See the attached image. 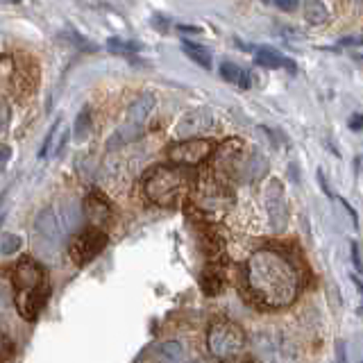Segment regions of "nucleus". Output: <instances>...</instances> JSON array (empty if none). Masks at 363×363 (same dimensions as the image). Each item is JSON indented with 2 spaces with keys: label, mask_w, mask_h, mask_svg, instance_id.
I'll return each mask as SVG.
<instances>
[{
  "label": "nucleus",
  "mask_w": 363,
  "mask_h": 363,
  "mask_svg": "<svg viewBox=\"0 0 363 363\" xmlns=\"http://www.w3.org/2000/svg\"><path fill=\"white\" fill-rule=\"evenodd\" d=\"M245 284L259 304L268 309H284L298 300L304 277L298 261L289 252L279 247H261L247 259Z\"/></svg>",
  "instance_id": "obj_1"
},
{
  "label": "nucleus",
  "mask_w": 363,
  "mask_h": 363,
  "mask_svg": "<svg viewBox=\"0 0 363 363\" xmlns=\"http://www.w3.org/2000/svg\"><path fill=\"white\" fill-rule=\"evenodd\" d=\"M60 123H62V118H57L55 125L50 128V132H48V136L43 139V145H41V150H39V157H41V159H43V157H48V152L52 150V143H55V139H57V134H60Z\"/></svg>",
  "instance_id": "obj_25"
},
{
  "label": "nucleus",
  "mask_w": 363,
  "mask_h": 363,
  "mask_svg": "<svg viewBox=\"0 0 363 363\" xmlns=\"http://www.w3.org/2000/svg\"><path fill=\"white\" fill-rule=\"evenodd\" d=\"M266 159L261 157L259 152H255V155H250L245 162H243V166H241V177L238 179H247V182H255V179H259L261 175L266 173Z\"/></svg>",
  "instance_id": "obj_18"
},
{
  "label": "nucleus",
  "mask_w": 363,
  "mask_h": 363,
  "mask_svg": "<svg viewBox=\"0 0 363 363\" xmlns=\"http://www.w3.org/2000/svg\"><path fill=\"white\" fill-rule=\"evenodd\" d=\"M216 150L213 141L209 139H189V141H177L168 147V159L175 166L193 168L200 166L204 159H209Z\"/></svg>",
  "instance_id": "obj_12"
},
{
  "label": "nucleus",
  "mask_w": 363,
  "mask_h": 363,
  "mask_svg": "<svg viewBox=\"0 0 363 363\" xmlns=\"http://www.w3.org/2000/svg\"><path fill=\"white\" fill-rule=\"evenodd\" d=\"M350 250H352V264H354L357 272H363V264H361V255H359V245H357V243H352V245H350Z\"/></svg>",
  "instance_id": "obj_29"
},
{
  "label": "nucleus",
  "mask_w": 363,
  "mask_h": 363,
  "mask_svg": "<svg viewBox=\"0 0 363 363\" xmlns=\"http://www.w3.org/2000/svg\"><path fill=\"white\" fill-rule=\"evenodd\" d=\"M255 354L259 363H298V352L291 338L275 329L255 336Z\"/></svg>",
  "instance_id": "obj_8"
},
{
  "label": "nucleus",
  "mask_w": 363,
  "mask_h": 363,
  "mask_svg": "<svg viewBox=\"0 0 363 363\" xmlns=\"http://www.w3.org/2000/svg\"><path fill=\"white\" fill-rule=\"evenodd\" d=\"M9 123H11V109L5 100H0V136L9 130Z\"/></svg>",
  "instance_id": "obj_26"
},
{
  "label": "nucleus",
  "mask_w": 363,
  "mask_h": 363,
  "mask_svg": "<svg viewBox=\"0 0 363 363\" xmlns=\"http://www.w3.org/2000/svg\"><path fill=\"white\" fill-rule=\"evenodd\" d=\"M255 62L264 68H289V71H295V64L289 57H284L281 52L270 50V48H259L255 55Z\"/></svg>",
  "instance_id": "obj_15"
},
{
  "label": "nucleus",
  "mask_w": 363,
  "mask_h": 363,
  "mask_svg": "<svg viewBox=\"0 0 363 363\" xmlns=\"http://www.w3.org/2000/svg\"><path fill=\"white\" fill-rule=\"evenodd\" d=\"M213 128V113L207 107L186 111L184 116L179 118L175 125V134L179 141H189V139H200L204 132H209Z\"/></svg>",
  "instance_id": "obj_13"
},
{
  "label": "nucleus",
  "mask_w": 363,
  "mask_h": 363,
  "mask_svg": "<svg viewBox=\"0 0 363 363\" xmlns=\"http://www.w3.org/2000/svg\"><path fill=\"white\" fill-rule=\"evenodd\" d=\"M105 247H107V234L102 230H96V227H89V230H82L71 238V243H68V255H71L75 266H86Z\"/></svg>",
  "instance_id": "obj_9"
},
{
  "label": "nucleus",
  "mask_w": 363,
  "mask_h": 363,
  "mask_svg": "<svg viewBox=\"0 0 363 363\" xmlns=\"http://www.w3.org/2000/svg\"><path fill=\"white\" fill-rule=\"evenodd\" d=\"M241 166H243V141L241 139L223 141L211 155V173L218 184L230 186L232 179L241 177Z\"/></svg>",
  "instance_id": "obj_7"
},
{
  "label": "nucleus",
  "mask_w": 363,
  "mask_h": 363,
  "mask_svg": "<svg viewBox=\"0 0 363 363\" xmlns=\"http://www.w3.org/2000/svg\"><path fill=\"white\" fill-rule=\"evenodd\" d=\"M66 141H68V130H60V134H57V141L52 143V155L55 157H60L62 155V150L66 147Z\"/></svg>",
  "instance_id": "obj_27"
},
{
  "label": "nucleus",
  "mask_w": 363,
  "mask_h": 363,
  "mask_svg": "<svg viewBox=\"0 0 363 363\" xmlns=\"http://www.w3.org/2000/svg\"><path fill=\"white\" fill-rule=\"evenodd\" d=\"M196 186V173L184 166H155L143 177V193L157 207H177Z\"/></svg>",
  "instance_id": "obj_3"
},
{
  "label": "nucleus",
  "mask_w": 363,
  "mask_h": 363,
  "mask_svg": "<svg viewBox=\"0 0 363 363\" xmlns=\"http://www.w3.org/2000/svg\"><path fill=\"white\" fill-rule=\"evenodd\" d=\"M340 43H345V45H363V37H345Z\"/></svg>",
  "instance_id": "obj_33"
},
{
  "label": "nucleus",
  "mask_w": 363,
  "mask_h": 363,
  "mask_svg": "<svg viewBox=\"0 0 363 363\" xmlns=\"http://www.w3.org/2000/svg\"><path fill=\"white\" fill-rule=\"evenodd\" d=\"M107 48L113 52V55H134V52H139L141 50V43H136V41H130V39H121V37H111L107 41Z\"/></svg>",
  "instance_id": "obj_23"
},
{
  "label": "nucleus",
  "mask_w": 363,
  "mask_h": 363,
  "mask_svg": "<svg viewBox=\"0 0 363 363\" xmlns=\"http://www.w3.org/2000/svg\"><path fill=\"white\" fill-rule=\"evenodd\" d=\"M340 204H343V207H345V211L350 213V218H352V225L357 227V225H359V216H357V211L352 209V207H350V202H347V200H343V198H340Z\"/></svg>",
  "instance_id": "obj_30"
},
{
  "label": "nucleus",
  "mask_w": 363,
  "mask_h": 363,
  "mask_svg": "<svg viewBox=\"0 0 363 363\" xmlns=\"http://www.w3.org/2000/svg\"><path fill=\"white\" fill-rule=\"evenodd\" d=\"M91 130H94V116H91V107H82L77 113V118L73 123V136L77 143H82L89 139Z\"/></svg>",
  "instance_id": "obj_19"
},
{
  "label": "nucleus",
  "mask_w": 363,
  "mask_h": 363,
  "mask_svg": "<svg viewBox=\"0 0 363 363\" xmlns=\"http://www.w3.org/2000/svg\"><path fill=\"white\" fill-rule=\"evenodd\" d=\"M234 363H241V361H234Z\"/></svg>",
  "instance_id": "obj_39"
},
{
  "label": "nucleus",
  "mask_w": 363,
  "mask_h": 363,
  "mask_svg": "<svg viewBox=\"0 0 363 363\" xmlns=\"http://www.w3.org/2000/svg\"><path fill=\"white\" fill-rule=\"evenodd\" d=\"M182 50H184L189 60H193L198 66L207 68V71L211 68V52L204 48V45L193 43V41H182Z\"/></svg>",
  "instance_id": "obj_21"
},
{
  "label": "nucleus",
  "mask_w": 363,
  "mask_h": 363,
  "mask_svg": "<svg viewBox=\"0 0 363 363\" xmlns=\"http://www.w3.org/2000/svg\"><path fill=\"white\" fill-rule=\"evenodd\" d=\"M272 3H275V7L281 11H295L300 5V0H272Z\"/></svg>",
  "instance_id": "obj_28"
},
{
  "label": "nucleus",
  "mask_w": 363,
  "mask_h": 363,
  "mask_svg": "<svg viewBox=\"0 0 363 363\" xmlns=\"http://www.w3.org/2000/svg\"><path fill=\"white\" fill-rule=\"evenodd\" d=\"M179 32H191V34H200L202 30L200 28H193V26H177Z\"/></svg>",
  "instance_id": "obj_35"
},
{
  "label": "nucleus",
  "mask_w": 363,
  "mask_h": 363,
  "mask_svg": "<svg viewBox=\"0 0 363 363\" xmlns=\"http://www.w3.org/2000/svg\"><path fill=\"white\" fill-rule=\"evenodd\" d=\"M155 107H157L155 94H152V91H143V94L128 107V113H125V123L121 125L116 132H113V136L107 141L109 150H116V147L128 145L134 139H139V136L143 134V128H145L147 118H150V113L155 111Z\"/></svg>",
  "instance_id": "obj_5"
},
{
  "label": "nucleus",
  "mask_w": 363,
  "mask_h": 363,
  "mask_svg": "<svg viewBox=\"0 0 363 363\" xmlns=\"http://www.w3.org/2000/svg\"><path fill=\"white\" fill-rule=\"evenodd\" d=\"M157 357H159V361H162V363H186L184 347H182L177 340H168V343L159 345Z\"/></svg>",
  "instance_id": "obj_20"
},
{
  "label": "nucleus",
  "mask_w": 363,
  "mask_h": 363,
  "mask_svg": "<svg viewBox=\"0 0 363 363\" xmlns=\"http://www.w3.org/2000/svg\"><path fill=\"white\" fill-rule=\"evenodd\" d=\"M11 284H14V304L23 320L34 323L43 311L50 295L48 272L39 261L32 257H23L11 270Z\"/></svg>",
  "instance_id": "obj_2"
},
{
  "label": "nucleus",
  "mask_w": 363,
  "mask_h": 363,
  "mask_svg": "<svg viewBox=\"0 0 363 363\" xmlns=\"http://www.w3.org/2000/svg\"><path fill=\"white\" fill-rule=\"evenodd\" d=\"M302 11H304L306 23H311V26H325L329 21V11L323 0H304Z\"/></svg>",
  "instance_id": "obj_16"
},
{
  "label": "nucleus",
  "mask_w": 363,
  "mask_h": 363,
  "mask_svg": "<svg viewBox=\"0 0 363 363\" xmlns=\"http://www.w3.org/2000/svg\"><path fill=\"white\" fill-rule=\"evenodd\" d=\"M361 313H363V309H361Z\"/></svg>",
  "instance_id": "obj_40"
},
{
  "label": "nucleus",
  "mask_w": 363,
  "mask_h": 363,
  "mask_svg": "<svg viewBox=\"0 0 363 363\" xmlns=\"http://www.w3.org/2000/svg\"><path fill=\"white\" fill-rule=\"evenodd\" d=\"M220 289H223V277H220V272L216 270L213 266H209L207 270L202 272V291L207 293L209 298H216Z\"/></svg>",
  "instance_id": "obj_22"
},
{
  "label": "nucleus",
  "mask_w": 363,
  "mask_h": 363,
  "mask_svg": "<svg viewBox=\"0 0 363 363\" xmlns=\"http://www.w3.org/2000/svg\"><path fill=\"white\" fill-rule=\"evenodd\" d=\"M220 77L225 79V82H230V84H236V86H241V89H247L250 86V75L245 68L241 66H236L232 62H223L220 64Z\"/></svg>",
  "instance_id": "obj_17"
},
{
  "label": "nucleus",
  "mask_w": 363,
  "mask_h": 363,
  "mask_svg": "<svg viewBox=\"0 0 363 363\" xmlns=\"http://www.w3.org/2000/svg\"><path fill=\"white\" fill-rule=\"evenodd\" d=\"M5 223V213H0V225H3Z\"/></svg>",
  "instance_id": "obj_38"
},
{
  "label": "nucleus",
  "mask_w": 363,
  "mask_h": 363,
  "mask_svg": "<svg viewBox=\"0 0 363 363\" xmlns=\"http://www.w3.org/2000/svg\"><path fill=\"white\" fill-rule=\"evenodd\" d=\"M318 182H320V189L325 191V196H329V198H332V191H329V186H327V182H325V175H323V170H318Z\"/></svg>",
  "instance_id": "obj_32"
},
{
  "label": "nucleus",
  "mask_w": 363,
  "mask_h": 363,
  "mask_svg": "<svg viewBox=\"0 0 363 363\" xmlns=\"http://www.w3.org/2000/svg\"><path fill=\"white\" fill-rule=\"evenodd\" d=\"M21 247H23V238L18 234H11V232L0 234V255H3V257L18 255Z\"/></svg>",
  "instance_id": "obj_24"
},
{
  "label": "nucleus",
  "mask_w": 363,
  "mask_h": 363,
  "mask_svg": "<svg viewBox=\"0 0 363 363\" xmlns=\"http://www.w3.org/2000/svg\"><path fill=\"white\" fill-rule=\"evenodd\" d=\"M350 128H352V130H357V132L363 128V113H354V116L350 118Z\"/></svg>",
  "instance_id": "obj_31"
},
{
  "label": "nucleus",
  "mask_w": 363,
  "mask_h": 363,
  "mask_svg": "<svg viewBox=\"0 0 363 363\" xmlns=\"http://www.w3.org/2000/svg\"><path fill=\"white\" fill-rule=\"evenodd\" d=\"M7 157H9V147H3V157H0V170L5 168V162H7Z\"/></svg>",
  "instance_id": "obj_36"
},
{
  "label": "nucleus",
  "mask_w": 363,
  "mask_h": 363,
  "mask_svg": "<svg viewBox=\"0 0 363 363\" xmlns=\"http://www.w3.org/2000/svg\"><path fill=\"white\" fill-rule=\"evenodd\" d=\"M82 216L84 213L77 209L75 202L50 204V207L41 209L37 218H34V230L43 241H48L50 245H60L77 230Z\"/></svg>",
  "instance_id": "obj_4"
},
{
  "label": "nucleus",
  "mask_w": 363,
  "mask_h": 363,
  "mask_svg": "<svg viewBox=\"0 0 363 363\" xmlns=\"http://www.w3.org/2000/svg\"><path fill=\"white\" fill-rule=\"evenodd\" d=\"M82 213H84V218L89 220L91 227H96V230H102V232H105L107 227L113 223L111 202L105 196H102L100 191H91L89 196L84 198Z\"/></svg>",
  "instance_id": "obj_14"
},
{
  "label": "nucleus",
  "mask_w": 363,
  "mask_h": 363,
  "mask_svg": "<svg viewBox=\"0 0 363 363\" xmlns=\"http://www.w3.org/2000/svg\"><path fill=\"white\" fill-rule=\"evenodd\" d=\"M350 277H352V281H354V286H357V289L361 291V295H363V281H361L357 275H350Z\"/></svg>",
  "instance_id": "obj_37"
},
{
  "label": "nucleus",
  "mask_w": 363,
  "mask_h": 363,
  "mask_svg": "<svg viewBox=\"0 0 363 363\" xmlns=\"http://www.w3.org/2000/svg\"><path fill=\"white\" fill-rule=\"evenodd\" d=\"M234 204V198L230 189L225 184H218V182H213V184H202L198 189V196H196V207L207 216L211 220H218L223 216L230 211V207Z\"/></svg>",
  "instance_id": "obj_10"
},
{
  "label": "nucleus",
  "mask_w": 363,
  "mask_h": 363,
  "mask_svg": "<svg viewBox=\"0 0 363 363\" xmlns=\"http://www.w3.org/2000/svg\"><path fill=\"white\" fill-rule=\"evenodd\" d=\"M9 347V343H7V338H5V334H3V329H0V357L5 354V350Z\"/></svg>",
  "instance_id": "obj_34"
},
{
  "label": "nucleus",
  "mask_w": 363,
  "mask_h": 363,
  "mask_svg": "<svg viewBox=\"0 0 363 363\" xmlns=\"http://www.w3.org/2000/svg\"><path fill=\"white\" fill-rule=\"evenodd\" d=\"M264 204H266V213H268V220L270 227L275 232H284L289 227V218H291V211H289V200H286V189H284L281 179L272 177L266 191H264Z\"/></svg>",
  "instance_id": "obj_11"
},
{
  "label": "nucleus",
  "mask_w": 363,
  "mask_h": 363,
  "mask_svg": "<svg viewBox=\"0 0 363 363\" xmlns=\"http://www.w3.org/2000/svg\"><path fill=\"white\" fill-rule=\"evenodd\" d=\"M247 345V336L241 325L232 320H216L207 332V350L216 359H234Z\"/></svg>",
  "instance_id": "obj_6"
}]
</instances>
